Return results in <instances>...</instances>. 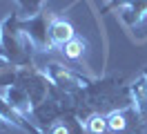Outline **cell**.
Masks as SVG:
<instances>
[{
  "mask_svg": "<svg viewBox=\"0 0 147 134\" xmlns=\"http://www.w3.org/2000/svg\"><path fill=\"white\" fill-rule=\"evenodd\" d=\"M0 43L5 49V56L9 58L16 67L34 65V52H38L34 43L29 40L25 31L20 29V14H7L0 22Z\"/></svg>",
  "mask_w": 147,
  "mask_h": 134,
  "instance_id": "cell-1",
  "label": "cell"
},
{
  "mask_svg": "<svg viewBox=\"0 0 147 134\" xmlns=\"http://www.w3.org/2000/svg\"><path fill=\"white\" fill-rule=\"evenodd\" d=\"M42 69H45L47 78L51 80V85H54L56 92L67 94V96H78V94H83L94 80V78H87L83 74L74 71L71 67H65L63 63H56V61L47 63Z\"/></svg>",
  "mask_w": 147,
  "mask_h": 134,
  "instance_id": "cell-2",
  "label": "cell"
},
{
  "mask_svg": "<svg viewBox=\"0 0 147 134\" xmlns=\"http://www.w3.org/2000/svg\"><path fill=\"white\" fill-rule=\"evenodd\" d=\"M13 80L20 83L22 87L29 92V96L34 101V107L45 103L49 94H51V80L47 78L45 69H38L34 65H25V67H16V74H13ZM11 80V83H13Z\"/></svg>",
  "mask_w": 147,
  "mask_h": 134,
  "instance_id": "cell-3",
  "label": "cell"
},
{
  "mask_svg": "<svg viewBox=\"0 0 147 134\" xmlns=\"http://www.w3.org/2000/svg\"><path fill=\"white\" fill-rule=\"evenodd\" d=\"M54 14L51 11H38L34 16H20V29L25 31L29 40L34 43L38 52H49V49H54V45H51V38H49V27H51V20H54Z\"/></svg>",
  "mask_w": 147,
  "mask_h": 134,
  "instance_id": "cell-4",
  "label": "cell"
},
{
  "mask_svg": "<svg viewBox=\"0 0 147 134\" xmlns=\"http://www.w3.org/2000/svg\"><path fill=\"white\" fill-rule=\"evenodd\" d=\"M2 96L7 98V103H9L18 114H22L25 118H29L31 121V116H34V101H31V96H29V92L20 83H5V87H2V92H0Z\"/></svg>",
  "mask_w": 147,
  "mask_h": 134,
  "instance_id": "cell-5",
  "label": "cell"
},
{
  "mask_svg": "<svg viewBox=\"0 0 147 134\" xmlns=\"http://www.w3.org/2000/svg\"><path fill=\"white\" fill-rule=\"evenodd\" d=\"M127 92H129V101H131V110H134L136 118L143 125H147V76L145 74H140L131 80Z\"/></svg>",
  "mask_w": 147,
  "mask_h": 134,
  "instance_id": "cell-6",
  "label": "cell"
},
{
  "mask_svg": "<svg viewBox=\"0 0 147 134\" xmlns=\"http://www.w3.org/2000/svg\"><path fill=\"white\" fill-rule=\"evenodd\" d=\"M49 38H51V45L54 47H60L63 49L65 45L76 38V31H74V25L65 18H54L51 20V27H49Z\"/></svg>",
  "mask_w": 147,
  "mask_h": 134,
  "instance_id": "cell-7",
  "label": "cell"
},
{
  "mask_svg": "<svg viewBox=\"0 0 147 134\" xmlns=\"http://www.w3.org/2000/svg\"><path fill=\"white\" fill-rule=\"evenodd\" d=\"M85 132L87 134H102L109 130L107 125V114H100V112H92V114L85 118Z\"/></svg>",
  "mask_w": 147,
  "mask_h": 134,
  "instance_id": "cell-8",
  "label": "cell"
},
{
  "mask_svg": "<svg viewBox=\"0 0 147 134\" xmlns=\"http://www.w3.org/2000/svg\"><path fill=\"white\" fill-rule=\"evenodd\" d=\"M60 52L65 54V58H69V61H80L85 56V52H87V43H85L83 38H74V40H69V43L65 45Z\"/></svg>",
  "mask_w": 147,
  "mask_h": 134,
  "instance_id": "cell-9",
  "label": "cell"
},
{
  "mask_svg": "<svg viewBox=\"0 0 147 134\" xmlns=\"http://www.w3.org/2000/svg\"><path fill=\"white\" fill-rule=\"evenodd\" d=\"M107 125H109L111 132H123L127 127V118H125V112L123 110H111L107 114Z\"/></svg>",
  "mask_w": 147,
  "mask_h": 134,
  "instance_id": "cell-10",
  "label": "cell"
},
{
  "mask_svg": "<svg viewBox=\"0 0 147 134\" xmlns=\"http://www.w3.org/2000/svg\"><path fill=\"white\" fill-rule=\"evenodd\" d=\"M16 5H18L20 14H25V16H34L38 11H42V2L45 0H13Z\"/></svg>",
  "mask_w": 147,
  "mask_h": 134,
  "instance_id": "cell-11",
  "label": "cell"
},
{
  "mask_svg": "<svg viewBox=\"0 0 147 134\" xmlns=\"http://www.w3.org/2000/svg\"><path fill=\"white\" fill-rule=\"evenodd\" d=\"M13 74H16V65H13L5 54H0V78L13 80Z\"/></svg>",
  "mask_w": 147,
  "mask_h": 134,
  "instance_id": "cell-12",
  "label": "cell"
},
{
  "mask_svg": "<svg viewBox=\"0 0 147 134\" xmlns=\"http://www.w3.org/2000/svg\"><path fill=\"white\" fill-rule=\"evenodd\" d=\"M131 2H136V0H107V5L102 7V11H111V9H125V7H129Z\"/></svg>",
  "mask_w": 147,
  "mask_h": 134,
  "instance_id": "cell-13",
  "label": "cell"
},
{
  "mask_svg": "<svg viewBox=\"0 0 147 134\" xmlns=\"http://www.w3.org/2000/svg\"><path fill=\"white\" fill-rule=\"evenodd\" d=\"M49 134H71V130H69L67 123H54L51 130H49Z\"/></svg>",
  "mask_w": 147,
  "mask_h": 134,
  "instance_id": "cell-14",
  "label": "cell"
},
{
  "mask_svg": "<svg viewBox=\"0 0 147 134\" xmlns=\"http://www.w3.org/2000/svg\"><path fill=\"white\" fill-rule=\"evenodd\" d=\"M0 130H11V125L7 123L5 118H2V114H0Z\"/></svg>",
  "mask_w": 147,
  "mask_h": 134,
  "instance_id": "cell-15",
  "label": "cell"
},
{
  "mask_svg": "<svg viewBox=\"0 0 147 134\" xmlns=\"http://www.w3.org/2000/svg\"><path fill=\"white\" fill-rule=\"evenodd\" d=\"M143 74H145V76H147V67H145V71H143Z\"/></svg>",
  "mask_w": 147,
  "mask_h": 134,
  "instance_id": "cell-16",
  "label": "cell"
}]
</instances>
